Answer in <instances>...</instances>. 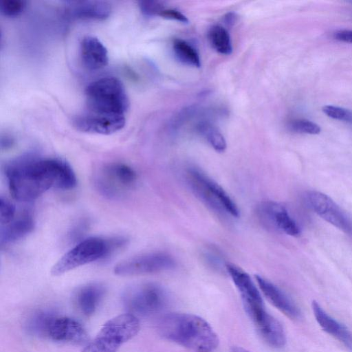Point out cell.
Returning <instances> with one entry per match:
<instances>
[{
    "label": "cell",
    "instance_id": "obj_1",
    "mask_svg": "<svg viewBox=\"0 0 352 352\" xmlns=\"http://www.w3.org/2000/svg\"><path fill=\"white\" fill-rule=\"evenodd\" d=\"M9 191L16 201L28 202L51 188L69 190L76 177L66 162L25 154L9 162L5 169Z\"/></svg>",
    "mask_w": 352,
    "mask_h": 352
},
{
    "label": "cell",
    "instance_id": "obj_2",
    "mask_svg": "<svg viewBox=\"0 0 352 352\" xmlns=\"http://www.w3.org/2000/svg\"><path fill=\"white\" fill-rule=\"evenodd\" d=\"M156 327L163 338L197 352H211L219 344L218 336L212 327L194 314H164L159 318Z\"/></svg>",
    "mask_w": 352,
    "mask_h": 352
},
{
    "label": "cell",
    "instance_id": "obj_3",
    "mask_svg": "<svg viewBox=\"0 0 352 352\" xmlns=\"http://www.w3.org/2000/svg\"><path fill=\"white\" fill-rule=\"evenodd\" d=\"M26 329L34 336L58 342L84 344L88 340V334L79 322L48 311L32 314L27 320Z\"/></svg>",
    "mask_w": 352,
    "mask_h": 352
},
{
    "label": "cell",
    "instance_id": "obj_4",
    "mask_svg": "<svg viewBox=\"0 0 352 352\" xmlns=\"http://www.w3.org/2000/svg\"><path fill=\"white\" fill-rule=\"evenodd\" d=\"M86 111L92 113L124 116L129 100L122 82L107 76L90 82L85 91Z\"/></svg>",
    "mask_w": 352,
    "mask_h": 352
},
{
    "label": "cell",
    "instance_id": "obj_5",
    "mask_svg": "<svg viewBox=\"0 0 352 352\" xmlns=\"http://www.w3.org/2000/svg\"><path fill=\"white\" fill-rule=\"evenodd\" d=\"M126 243V240L122 237L109 239L96 236L87 238L78 242L56 261L51 269V274L58 276L104 258Z\"/></svg>",
    "mask_w": 352,
    "mask_h": 352
},
{
    "label": "cell",
    "instance_id": "obj_6",
    "mask_svg": "<svg viewBox=\"0 0 352 352\" xmlns=\"http://www.w3.org/2000/svg\"><path fill=\"white\" fill-rule=\"evenodd\" d=\"M140 330V322L132 314H124L107 321L98 333L81 352H117Z\"/></svg>",
    "mask_w": 352,
    "mask_h": 352
},
{
    "label": "cell",
    "instance_id": "obj_7",
    "mask_svg": "<svg viewBox=\"0 0 352 352\" xmlns=\"http://www.w3.org/2000/svg\"><path fill=\"white\" fill-rule=\"evenodd\" d=\"M122 301L130 314L145 316L163 310L169 297L161 285L146 283L128 287L122 294Z\"/></svg>",
    "mask_w": 352,
    "mask_h": 352
},
{
    "label": "cell",
    "instance_id": "obj_8",
    "mask_svg": "<svg viewBox=\"0 0 352 352\" xmlns=\"http://www.w3.org/2000/svg\"><path fill=\"white\" fill-rule=\"evenodd\" d=\"M190 185L202 200L216 210L232 217L239 216V210L230 195L216 182L195 168L188 172Z\"/></svg>",
    "mask_w": 352,
    "mask_h": 352
},
{
    "label": "cell",
    "instance_id": "obj_9",
    "mask_svg": "<svg viewBox=\"0 0 352 352\" xmlns=\"http://www.w3.org/2000/svg\"><path fill=\"white\" fill-rule=\"evenodd\" d=\"M137 180L135 171L127 164L120 162L108 164L96 174L95 184L98 190L110 199L126 195Z\"/></svg>",
    "mask_w": 352,
    "mask_h": 352
},
{
    "label": "cell",
    "instance_id": "obj_10",
    "mask_svg": "<svg viewBox=\"0 0 352 352\" xmlns=\"http://www.w3.org/2000/svg\"><path fill=\"white\" fill-rule=\"evenodd\" d=\"M226 268L239 293L245 312L254 325H258L270 315L259 290L250 275L238 266L228 263Z\"/></svg>",
    "mask_w": 352,
    "mask_h": 352
},
{
    "label": "cell",
    "instance_id": "obj_11",
    "mask_svg": "<svg viewBox=\"0 0 352 352\" xmlns=\"http://www.w3.org/2000/svg\"><path fill=\"white\" fill-rule=\"evenodd\" d=\"M176 264L175 258L166 252H148L120 262L113 272L120 276L150 274L172 270Z\"/></svg>",
    "mask_w": 352,
    "mask_h": 352
},
{
    "label": "cell",
    "instance_id": "obj_12",
    "mask_svg": "<svg viewBox=\"0 0 352 352\" xmlns=\"http://www.w3.org/2000/svg\"><path fill=\"white\" fill-rule=\"evenodd\" d=\"M305 200L319 217L352 239V219L331 198L321 192L311 190L306 192Z\"/></svg>",
    "mask_w": 352,
    "mask_h": 352
},
{
    "label": "cell",
    "instance_id": "obj_13",
    "mask_svg": "<svg viewBox=\"0 0 352 352\" xmlns=\"http://www.w3.org/2000/svg\"><path fill=\"white\" fill-rule=\"evenodd\" d=\"M257 215L267 228L280 231L289 236L300 234V228L282 204L272 201L261 202L257 208Z\"/></svg>",
    "mask_w": 352,
    "mask_h": 352
},
{
    "label": "cell",
    "instance_id": "obj_14",
    "mask_svg": "<svg viewBox=\"0 0 352 352\" xmlns=\"http://www.w3.org/2000/svg\"><path fill=\"white\" fill-rule=\"evenodd\" d=\"M124 116L106 115L85 111L73 120L74 127L82 132L110 135L125 125Z\"/></svg>",
    "mask_w": 352,
    "mask_h": 352
},
{
    "label": "cell",
    "instance_id": "obj_15",
    "mask_svg": "<svg viewBox=\"0 0 352 352\" xmlns=\"http://www.w3.org/2000/svg\"><path fill=\"white\" fill-rule=\"evenodd\" d=\"M255 278L263 295L275 307L290 318H299V309L280 289L261 276L256 275Z\"/></svg>",
    "mask_w": 352,
    "mask_h": 352
},
{
    "label": "cell",
    "instance_id": "obj_16",
    "mask_svg": "<svg viewBox=\"0 0 352 352\" xmlns=\"http://www.w3.org/2000/svg\"><path fill=\"white\" fill-rule=\"evenodd\" d=\"M80 51L82 64L89 70L100 69L108 63L107 49L95 36H85L80 42Z\"/></svg>",
    "mask_w": 352,
    "mask_h": 352
},
{
    "label": "cell",
    "instance_id": "obj_17",
    "mask_svg": "<svg viewBox=\"0 0 352 352\" xmlns=\"http://www.w3.org/2000/svg\"><path fill=\"white\" fill-rule=\"evenodd\" d=\"M111 10L109 3L100 1H72L65 9L66 14L72 19L96 21L108 18Z\"/></svg>",
    "mask_w": 352,
    "mask_h": 352
},
{
    "label": "cell",
    "instance_id": "obj_18",
    "mask_svg": "<svg viewBox=\"0 0 352 352\" xmlns=\"http://www.w3.org/2000/svg\"><path fill=\"white\" fill-rule=\"evenodd\" d=\"M105 292L104 286L100 283H92L82 286L75 295L78 309L84 315L91 316L99 307Z\"/></svg>",
    "mask_w": 352,
    "mask_h": 352
},
{
    "label": "cell",
    "instance_id": "obj_19",
    "mask_svg": "<svg viewBox=\"0 0 352 352\" xmlns=\"http://www.w3.org/2000/svg\"><path fill=\"white\" fill-rule=\"evenodd\" d=\"M311 306L316 320L322 329L352 349V334L346 327L330 316L317 302L313 301Z\"/></svg>",
    "mask_w": 352,
    "mask_h": 352
},
{
    "label": "cell",
    "instance_id": "obj_20",
    "mask_svg": "<svg viewBox=\"0 0 352 352\" xmlns=\"http://www.w3.org/2000/svg\"><path fill=\"white\" fill-rule=\"evenodd\" d=\"M34 227V221L32 216L28 212H23L10 223L1 227V245L4 246L21 239L30 233Z\"/></svg>",
    "mask_w": 352,
    "mask_h": 352
},
{
    "label": "cell",
    "instance_id": "obj_21",
    "mask_svg": "<svg viewBox=\"0 0 352 352\" xmlns=\"http://www.w3.org/2000/svg\"><path fill=\"white\" fill-rule=\"evenodd\" d=\"M197 131L217 151L223 152L226 148V141L221 131L211 122L200 121L196 126Z\"/></svg>",
    "mask_w": 352,
    "mask_h": 352
},
{
    "label": "cell",
    "instance_id": "obj_22",
    "mask_svg": "<svg viewBox=\"0 0 352 352\" xmlns=\"http://www.w3.org/2000/svg\"><path fill=\"white\" fill-rule=\"evenodd\" d=\"M208 38L212 47L219 53L229 55L232 52L230 36L228 30L221 25L212 26L208 32Z\"/></svg>",
    "mask_w": 352,
    "mask_h": 352
},
{
    "label": "cell",
    "instance_id": "obj_23",
    "mask_svg": "<svg viewBox=\"0 0 352 352\" xmlns=\"http://www.w3.org/2000/svg\"><path fill=\"white\" fill-rule=\"evenodd\" d=\"M175 56L184 64L200 67L201 59L199 53L190 43L182 39H175L173 43Z\"/></svg>",
    "mask_w": 352,
    "mask_h": 352
},
{
    "label": "cell",
    "instance_id": "obj_24",
    "mask_svg": "<svg viewBox=\"0 0 352 352\" xmlns=\"http://www.w3.org/2000/svg\"><path fill=\"white\" fill-rule=\"evenodd\" d=\"M288 128L295 133L309 135H317L321 131V128L318 124L307 119L293 120L289 122Z\"/></svg>",
    "mask_w": 352,
    "mask_h": 352
},
{
    "label": "cell",
    "instance_id": "obj_25",
    "mask_svg": "<svg viewBox=\"0 0 352 352\" xmlns=\"http://www.w3.org/2000/svg\"><path fill=\"white\" fill-rule=\"evenodd\" d=\"M27 2L23 0H3L1 2V12L8 17L19 16L25 9Z\"/></svg>",
    "mask_w": 352,
    "mask_h": 352
},
{
    "label": "cell",
    "instance_id": "obj_26",
    "mask_svg": "<svg viewBox=\"0 0 352 352\" xmlns=\"http://www.w3.org/2000/svg\"><path fill=\"white\" fill-rule=\"evenodd\" d=\"M322 111L327 116L332 119L352 122V111L349 109L329 104L323 106Z\"/></svg>",
    "mask_w": 352,
    "mask_h": 352
},
{
    "label": "cell",
    "instance_id": "obj_27",
    "mask_svg": "<svg viewBox=\"0 0 352 352\" xmlns=\"http://www.w3.org/2000/svg\"><path fill=\"white\" fill-rule=\"evenodd\" d=\"M16 217L14 206L8 199H0V223L1 227L10 223Z\"/></svg>",
    "mask_w": 352,
    "mask_h": 352
},
{
    "label": "cell",
    "instance_id": "obj_28",
    "mask_svg": "<svg viewBox=\"0 0 352 352\" xmlns=\"http://www.w3.org/2000/svg\"><path fill=\"white\" fill-rule=\"evenodd\" d=\"M139 7L143 14L148 16L159 15L165 8L163 5L155 1H142L139 2Z\"/></svg>",
    "mask_w": 352,
    "mask_h": 352
},
{
    "label": "cell",
    "instance_id": "obj_29",
    "mask_svg": "<svg viewBox=\"0 0 352 352\" xmlns=\"http://www.w3.org/2000/svg\"><path fill=\"white\" fill-rule=\"evenodd\" d=\"M160 16L165 19L175 20L184 23H188V18L180 11L176 9L164 8L160 13Z\"/></svg>",
    "mask_w": 352,
    "mask_h": 352
},
{
    "label": "cell",
    "instance_id": "obj_30",
    "mask_svg": "<svg viewBox=\"0 0 352 352\" xmlns=\"http://www.w3.org/2000/svg\"><path fill=\"white\" fill-rule=\"evenodd\" d=\"M333 38L338 41L352 43V30H339L333 32Z\"/></svg>",
    "mask_w": 352,
    "mask_h": 352
},
{
    "label": "cell",
    "instance_id": "obj_31",
    "mask_svg": "<svg viewBox=\"0 0 352 352\" xmlns=\"http://www.w3.org/2000/svg\"><path fill=\"white\" fill-rule=\"evenodd\" d=\"M14 142L13 138L10 136H2L1 139V148L2 150L8 149L13 146Z\"/></svg>",
    "mask_w": 352,
    "mask_h": 352
},
{
    "label": "cell",
    "instance_id": "obj_32",
    "mask_svg": "<svg viewBox=\"0 0 352 352\" xmlns=\"http://www.w3.org/2000/svg\"><path fill=\"white\" fill-rule=\"evenodd\" d=\"M236 15L234 12H228L224 16V21L228 25H233L236 21Z\"/></svg>",
    "mask_w": 352,
    "mask_h": 352
},
{
    "label": "cell",
    "instance_id": "obj_33",
    "mask_svg": "<svg viewBox=\"0 0 352 352\" xmlns=\"http://www.w3.org/2000/svg\"><path fill=\"white\" fill-rule=\"evenodd\" d=\"M229 352H250V351H248L246 349H244L241 347L233 346L232 348L230 349Z\"/></svg>",
    "mask_w": 352,
    "mask_h": 352
}]
</instances>
